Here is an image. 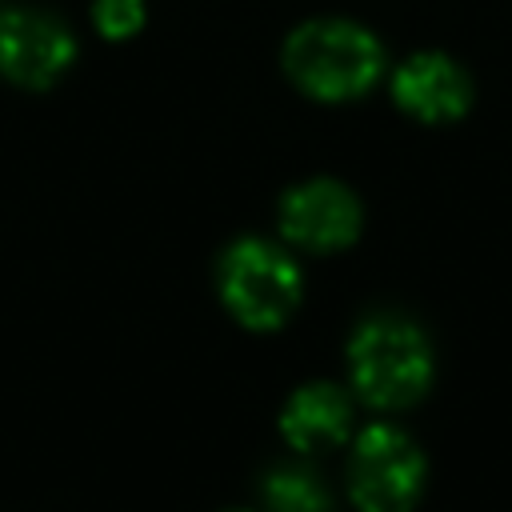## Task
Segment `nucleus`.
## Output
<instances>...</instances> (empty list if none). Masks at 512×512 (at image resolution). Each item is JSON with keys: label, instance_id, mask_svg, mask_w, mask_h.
Wrapping results in <instances>:
<instances>
[{"label": "nucleus", "instance_id": "1", "mask_svg": "<svg viewBox=\"0 0 512 512\" xmlns=\"http://www.w3.org/2000/svg\"><path fill=\"white\" fill-rule=\"evenodd\" d=\"M284 68L316 100H352L380 80L384 48L360 24L312 20L288 36Z\"/></svg>", "mask_w": 512, "mask_h": 512}, {"label": "nucleus", "instance_id": "2", "mask_svg": "<svg viewBox=\"0 0 512 512\" xmlns=\"http://www.w3.org/2000/svg\"><path fill=\"white\" fill-rule=\"evenodd\" d=\"M352 384L376 408H408L432 384L428 336L404 316H372L348 344Z\"/></svg>", "mask_w": 512, "mask_h": 512}, {"label": "nucleus", "instance_id": "3", "mask_svg": "<svg viewBox=\"0 0 512 512\" xmlns=\"http://www.w3.org/2000/svg\"><path fill=\"white\" fill-rule=\"evenodd\" d=\"M300 292L296 260L268 240H236L220 260V296L228 312L256 332L280 328L300 304Z\"/></svg>", "mask_w": 512, "mask_h": 512}, {"label": "nucleus", "instance_id": "4", "mask_svg": "<svg viewBox=\"0 0 512 512\" xmlns=\"http://www.w3.org/2000/svg\"><path fill=\"white\" fill-rule=\"evenodd\" d=\"M348 488L360 512H408L424 488V452L392 424H372L352 444Z\"/></svg>", "mask_w": 512, "mask_h": 512}, {"label": "nucleus", "instance_id": "5", "mask_svg": "<svg viewBox=\"0 0 512 512\" xmlns=\"http://www.w3.org/2000/svg\"><path fill=\"white\" fill-rule=\"evenodd\" d=\"M72 32L36 8H8L0 16V72L20 88H48L72 64Z\"/></svg>", "mask_w": 512, "mask_h": 512}, {"label": "nucleus", "instance_id": "6", "mask_svg": "<svg viewBox=\"0 0 512 512\" xmlns=\"http://www.w3.org/2000/svg\"><path fill=\"white\" fill-rule=\"evenodd\" d=\"M280 232L300 248L336 252L360 232V200L336 180H308L284 196Z\"/></svg>", "mask_w": 512, "mask_h": 512}, {"label": "nucleus", "instance_id": "7", "mask_svg": "<svg viewBox=\"0 0 512 512\" xmlns=\"http://www.w3.org/2000/svg\"><path fill=\"white\" fill-rule=\"evenodd\" d=\"M392 100L408 116L428 120V124L460 120L472 104V80L456 60H448L440 52H420L396 68Z\"/></svg>", "mask_w": 512, "mask_h": 512}, {"label": "nucleus", "instance_id": "8", "mask_svg": "<svg viewBox=\"0 0 512 512\" xmlns=\"http://www.w3.org/2000/svg\"><path fill=\"white\" fill-rule=\"evenodd\" d=\"M348 428H352V404L348 392L336 384H304L300 392H292V400L280 412V432L300 452L332 448L348 436Z\"/></svg>", "mask_w": 512, "mask_h": 512}, {"label": "nucleus", "instance_id": "9", "mask_svg": "<svg viewBox=\"0 0 512 512\" xmlns=\"http://www.w3.org/2000/svg\"><path fill=\"white\" fill-rule=\"evenodd\" d=\"M264 504L272 512H328V492L308 468H276L264 480Z\"/></svg>", "mask_w": 512, "mask_h": 512}, {"label": "nucleus", "instance_id": "10", "mask_svg": "<svg viewBox=\"0 0 512 512\" xmlns=\"http://www.w3.org/2000/svg\"><path fill=\"white\" fill-rule=\"evenodd\" d=\"M92 20L100 36L124 40L144 24V0H92Z\"/></svg>", "mask_w": 512, "mask_h": 512}]
</instances>
